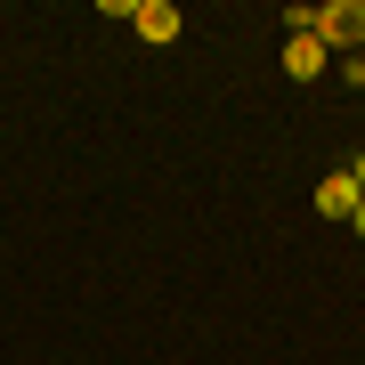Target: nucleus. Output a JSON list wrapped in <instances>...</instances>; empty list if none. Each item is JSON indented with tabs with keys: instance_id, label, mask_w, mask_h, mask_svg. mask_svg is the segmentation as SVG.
Wrapping results in <instances>:
<instances>
[{
	"instance_id": "nucleus-6",
	"label": "nucleus",
	"mask_w": 365,
	"mask_h": 365,
	"mask_svg": "<svg viewBox=\"0 0 365 365\" xmlns=\"http://www.w3.org/2000/svg\"><path fill=\"white\" fill-rule=\"evenodd\" d=\"M349 227H357V235H365V195H357V211H349Z\"/></svg>"
},
{
	"instance_id": "nucleus-4",
	"label": "nucleus",
	"mask_w": 365,
	"mask_h": 365,
	"mask_svg": "<svg viewBox=\"0 0 365 365\" xmlns=\"http://www.w3.org/2000/svg\"><path fill=\"white\" fill-rule=\"evenodd\" d=\"M317 211H325V220H349V211H357V179H349V170L317 179Z\"/></svg>"
},
{
	"instance_id": "nucleus-3",
	"label": "nucleus",
	"mask_w": 365,
	"mask_h": 365,
	"mask_svg": "<svg viewBox=\"0 0 365 365\" xmlns=\"http://www.w3.org/2000/svg\"><path fill=\"white\" fill-rule=\"evenodd\" d=\"M284 73L292 81H317V73H325V41H317V33H292L284 41Z\"/></svg>"
},
{
	"instance_id": "nucleus-1",
	"label": "nucleus",
	"mask_w": 365,
	"mask_h": 365,
	"mask_svg": "<svg viewBox=\"0 0 365 365\" xmlns=\"http://www.w3.org/2000/svg\"><path fill=\"white\" fill-rule=\"evenodd\" d=\"M317 41L357 57V41H365V0H333V9H317Z\"/></svg>"
},
{
	"instance_id": "nucleus-2",
	"label": "nucleus",
	"mask_w": 365,
	"mask_h": 365,
	"mask_svg": "<svg viewBox=\"0 0 365 365\" xmlns=\"http://www.w3.org/2000/svg\"><path fill=\"white\" fill-rule=\"evenodd\" d=\"M130 25H138V41H155V49H163V41H179V9H170V0H138Z\"/></svg>"
},
{
	"instance_id": "nucleus-5",
	"label": "nucleus",
	"mask_w": 365,
	"mask_h": 365,
	"mask_svg": "<svg viewBox=\"0 0 365 365\" xmlns=\"http://www.w3.org/2000/svg\"><path fill=\"white\" fill-rule=\"evenodd\" d=\"M349 179H357V195H365V155H357V163H349Z\"/></svg>"
}]
</instances>
